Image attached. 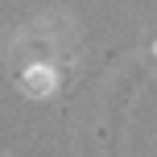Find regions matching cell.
<instances>
[{"label":"cell","mask_w":157,"mask_h":157,"mask_svg":"<svg viewBox=\"0 0 157 157\" xmlns=\"http://www.w3.org/2000/svg\"><path fill=\"white\" fill-rule=\"evenodd\" d=\"M21 87H25V95H50L54 91V71L50 66H29L21 75Z\"/></svg>","instance_id":"1"}]
</instances>
